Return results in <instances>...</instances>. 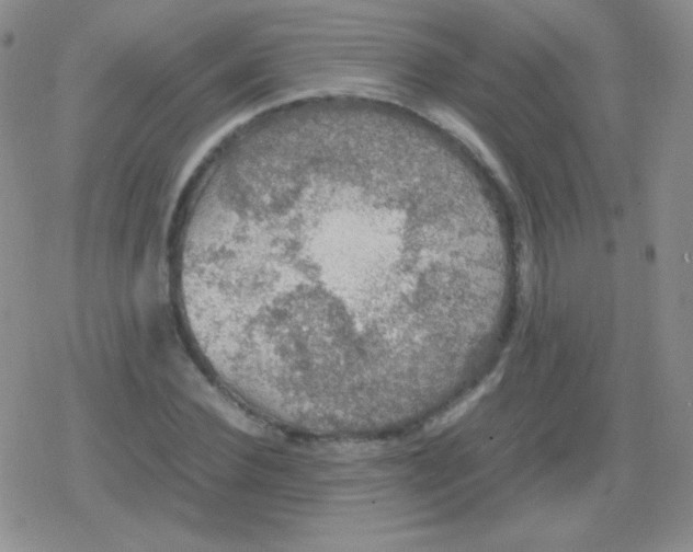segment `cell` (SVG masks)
Segmentation results:
<instances>
[{
  "label": "cell",
  "mask_w": 693,
  "mask_h": 552,
  "mask_svg": "<svg viewBox=\"0 0 693 552\" xmlns=\"http://www.w3.org/2000/svg\"><path fill=\"white\" fill-rule=\"evenodd\" d=\"M431 148L323 125L268 138L185 223L192 336L280 422L361 426L436 391L445 323L499 301L510 266L488 215Z\"/></svg>",
  "instance_id": "6da1fadb"
}]
</instances>
